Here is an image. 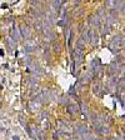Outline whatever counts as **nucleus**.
Returning <instances> with one entry per match:
<instances>
[{
	"instance_id": "obj_3",
	"label": "nucleus",
	"mask_w": 125,
	"mask_h": 140,
	"mask_svg": "<svg viewBox=\"0 0 125 140\" xmlns=\"http://www.w3.org/2000/svg\"><path fill=\"white\" fill-rule=\"evenodd\" d=\"M78 110H79V109H78L77 105H74V104H69V105H68V111H69L71 115H75V114L78 113Z\"/></svg>"
},
{
	"instance_id": "obj_7",
	"label": "nucleus",
	"mask_w": 125,
	"mask_h": 140,
	"mask_svg": "<svg viewBox=\"0 0 125 140\" xmlns=\"http://www.w3.org/2000/svg\"><path fill=\"white\" fill-rule=\"evenodd\" d=\"M14 140H19V138L18 136H14Z\"/></svg>"
},
{
	"instance_id": "obj_4",
	"label": "nucleus",
	"mask_w": 125,
	"mask_h": 140,
	"mask_svg": "<svg viewBox=\"0 0 125 140\" xmlns=\"http://www.w3.org/2000/svg\"><path fill=\"white\" fill-rule=\"evenodd\" d=\"M91 23H93V25L96 26V28H100V26H101V23H100V19H99V18H93Z\"/></svg>"
},
{
	"instance_id": "obj_6",
	"label": "nucleus",
	"mask_w": 125,
	"mask_h": 140,
	"mask_svg": "<svg viewBox=\"0 0 125 140\" xmlns=\"http://www.w3.org/2000/svg\"><path fill=\"white\" fill-rule=\"evenodd\" d=\"M54 49H55V51H59V50H60V48H59V45H58V44H54Z\"/></svg>"
},
{
	"instance_id": "obj_5",
	"label": "nucleus",
	"mask_w": 125,
	"mask_h": 140,
	"mask_svg": "<svg viewBox=\"0 0 125 140\" xmlns=\"http://www.w3.org/2000/svg\"><path fill=\"white\" fill-rule=\"evenodd\" d=\"M83 39L84 41H89V30H84V33H83Z\"/></svg>"
},
{
	"instance_id": "obj_2",
	"label": "nucleus",
	"mask_w": 125,
	"mask_h": 140,
	"mask_svg": "<svg viewBox=\"0 0 125 140\" xmlns=\"http://www.w3.org/2000/svg\"><path fill=\"white\" fill-rule=\"evenodd\" d=\"M21 36H23L25 40L30 39V29H29L28 26H23V28H21Z\"/></svg>"
},
{
	"instance_id": "obj_1",
	"label": "nucleus",
	"mask_w": 125,
	"mask_h": 140,
	"mask_svg": "<svg viewBox=\"0 0 125 140\" xmlns=\"http://www.w3.org/2000/svg\"><path fill=\"white\" fill-rule=\"evenodd\" d=\"M98 39H99V36H98L96 33H95L94 30H89V41H91L93 45H96Z\"/></svg>"
}]
</instances>
